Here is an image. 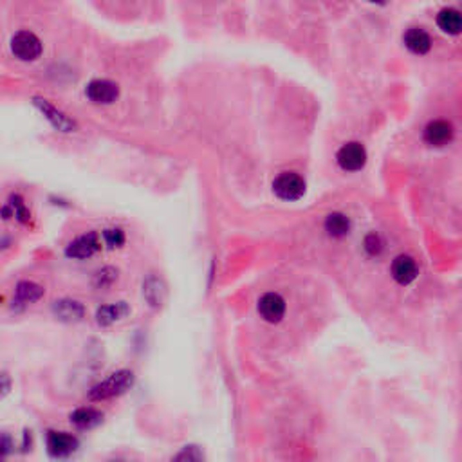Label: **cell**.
<instances>
[{"instance_id": "6da1fadb", "label": "cell", "mask_w": 462, "mask_h": 462, "mask_svg": "<svg viewBox=\"0 0 462 462\" xmlns=\"http://www.w3.org/2000/svg\"><path fill=\"white\" fill-rule=\"evenodd\" d=\"M134 385V372L132 370H118V372L111 374L107 379H103L102 383L94 385L89 392V399L93 401H105L118 397L130 390Z\"/></svg>"}, {"instance_id": "7a4b0ae2", "label": "cell", "mask_w": 462, "mask_h": 462, "mask_svg": "<svg viewBox=\"0 0 462 462\" xmlns=\"http://www.w3.org/2000/svg\"><path fill=\"white\" fill-rule=\"evenodd\" d=\"M455 138V127L449 120L445 118H437V120L428 121V125L422 130V139L428 147L440 148L446 147L454 141Z\"/></svg>"}, {"instance_id": "3957f363", "label": "cell", "mask_w": 462, "mask_h": 462, "mask_svg": "<svg viewBox=\"0 0 462 462\" xmlns=\"http://www.w3.org/2000/svg\"><path fill=\"white\" fill-rule=\"evenodd\" d=\"M45 445H47V452H49L51 457L69 459L78 452L80 440L72 433H67V431L49 430L47 437H45Z\"/></svg>"}, {"instance_id": "277c9868", "label": "cell", "mask_w": 462, "mask_h": 462, "mask_svg": "<svg viewBox=\"0 0 462 462\" xmlns=\"http://www.w3.org/2000/svg\"><path fill=\"white\" fill-rule=\"evenodd\" d=\"M273 191L282 200H298L305 193V181L298 173L284 172L273 181Z\"/></svg>"}, {"instance_id": "5b68a950", "label": "cell", "mask_w": 462, "mask_h": 462, "mask_svg": "<svg viewBox=\"0 0 462 462\" xmlns=\"http://www.w3.org/2000/svg\"><path fill=\"white\" fill-rule=\"evenodd\" d=\"M11 51L22 62H33L42 54L40 38L31 31H18L11 38Z\"/></svg>"}, {"instance_id": "8992f818", "label": "cell", "mask_w": 462, "mask_h": 462, "mask_svg": "<svg viewBox=\"0 0 462 462\" xmlns=\"http://www.w3.org/2000/svg\"><path fill=\"white\" fill-rule=\"evenodd\" d=\"M336 161H338L340 168L345 172H358L367 163V150L361 143H345L336 154Z\"/></svg>"}, {"instance_id": "52a82bcc", "label": "cell", "mask_w": 462, "mask_h": 462, "mask_svg": "<svg viewBox=\"0 0 462 462\" xmlns=\"http://www.w3.org/2000/svg\"><path fill=\"white\" fill-rule=\"evenodd\" d=\"M287 305L278 293H266L258 300V314L262 316L267 324H278L285 316Z\"/></svg>"}, {"instance_id": "ba28073f", "label": "cell", "mask_w": 462, "mask_h": 462, "mask_svg": "<svg viewBox=\"0 0 462 462\" xmlns=\"http://www.w3.org/2000/svg\"><path fill=\"white\" fill-rule=\"evenodd\" d=\"M85 94L93 103L109 105V103H114L118 99L120 87L111 80H93L85 87Z\"/></svg>"}, {"instance_id": "9c48e42d", "label": "cell", "mask_w": 462, "mask_h": 462, "mask_svg": "<svg viewBox=\"0 0 462 462\" xmlns=\"http://www.w3.org/2000/svg\"><path fill=\"white\" fill-rule=\"evenodd\" d=\"M99 249H102V246H99L98 235L94 231H90V233L78 237V239L72 240L71 244L67 246L65 257L83 260V258H89L98 253Z\"/></svg>"}, {"instance_id": "30bf717a", "label": "cell", "mask_w": 462, "mask_h": 462, "mask_svg": "<svg viewBox=\"0 0 462 462\" xmlns=\"http://www.w3.org/2000/svg\"><path fill=\"white\" fill-rule=\"evenodd\" d=\"M392 278L399 285H410L419 275V266L415 262V258L410 255H399L394 258V262L390 266Z\"/></svg>"}, {"instance_id": "8fae6325", "label": "cell", "mask_w": 462, "mask_h": 462, "mask_svg": "<svg viewBox=\"0 0 462 462\" xmlns=\"http://www.w3.org/2000/svg\"><path fill=\"white\" fill-rule=\"evenodd\" d=\"M403 42L410 53L419 54V56L430 53L431 49V36L422 27H410L408 31L404 33Z\"/></svg>"}, {"instance_id": "7c38bea8", "label": "cell", "mask_w": 462, "mask_h": 462, "mask_svg": "<svg viewBox=\"0 0 462 462\" xmlns=\"http://www.w3.org/2000/svg\"><path fill=\"white\" fill-rule=\"evenodd\" d=\"M53 312L58 320L72 324V321H80L85 316V307L76 300H58L53 303Z\"/></svg>"}, {"instance_id": "4fadbf2b", "label": "cell", "mask_w": 462, "mask_h": 462, "mask_svg": "<svg viewBox=\"0 0 462 462\" xmlns=\"http://www.w3.org/2000/svg\"><path fill=\"white\" fill-rule=\"evenodd\" d=\"M71 422L78 430H93L103 422V413L90 406H83L71 413Z\"/></svg>"}, {"instance_id": "5bb4252c", "label": "cell", "mask_w": 462, "mask_h": 462, "mask_svg": "<svg viewBox=\"0 0 462 462\" xmlns=\"http://www.w3.org/2000/svg\"><path fill=\"white\" fill-rule=\"evenodd\" d=\"M437 26L452 36L462 35V11L455 8L440 9L437 15Z\"/></svg>"}, {"instance_id": "9a60e30c", "label": "cell", "mask_w": 462, "mask_h": 462, "mask_svg": "<svg viewBox=\"0 0 462 462\" xmlns=\"http://www.w3.org/2000/svg\"><path fill=\"white\" fill-rule=\"evenodd\" d=\"M35 105L40 109L42 112H44V116H47V120H49L58 130H62V132H71V130L76 127L74 121L69 120V118H67L65 114H62L60 111H56V109H54L49 102H45V99H40V98H35Z\"/></svg>"}, {"instance_id": "2e32d148", "label": "cell", "mask_w": 462, "mask_h": 462, "mask_svg": "<svg viewBox=\"0 0 462 462\" xmlns=\"http://www.w3.org/2000/svg\"><path fill=\"white\" fill-rule=\"evenodd\" d=\"M129 307L127 303L120 302V303H112V305H103L99 307L98 312H96V320L102 327H109V325L116 324L118 320L125 318V316L129 314Z\"/></svg>"}, {"instance_id": "e0dca14e", "label": "cell", "mask_w": 462, "mask_h": 462, "mask_svg": "<svg viewBox=\"0 0 462 462\" xmlns=\"http://www.w3.org/2000/svg\"><path fill=\"white\" fill-rule=\"evenodd\" d=\"M143 293H145V298H147V302L152 307H161L166 298L165 282L157 278V276H150V278H147L145 285H143Z\"/></svg>"}, {"instance_id": "ac0fdd59", "label": "cell", "mask_w": 462, "mask_h": 462, "mask_svg": "<svg viewBox=\"0 0 462 462\" xmlns=\"http://www.w3.org/2000/svg\"><path fill=\"white\" fill-rule=\"evenodd\" d=\"M42 296H44V287L35 284V282L24 280L15 289V300H17V303H24V305L38 302Z\"/></svg>"}, {"instance_id": "d6986e66", "label": "cell", "mask_w": 462, "mask_h": 462, "mask_svg": "<svg viewBox=\"0 0 462 462\" xmlns=\"http://www.w3.org/2000/svg\"><path fill=\"white\" fill-rule=\"evenodd\" d=\"M325 231L330 237H345L351 231V221L343 214H330L325 218Z\"/></svg>"}, {"instance_id": "ffe728a7", "label": "cell", "mask_w": 462, "mask_h": 462, "mask_svg": "<svg viewBox=\"0 0 462 462\" xmlns=\"http://www.w3.org/2000/svg\"><path fill=\"white\" fill-rule=\"evenodd\" d=\"M172 462H205V455H202L199 446L188 445L179 449Z\"/></svg>"}, {"instance_id": "44dd1931", "label": "cell", "mask_w": 462, "mask_h": 462, "mask_svg": "<svg viewBox=\"0 0 462 462\" xmlns=\"http://www.w3.org/2000/svg\"><path fill=\"white\" fill-rule=\"evenodd\" d=\"M103 240L109 248H120L125 244V233L120 228H111V230L103 231Z\"/></svg>"}, {"instance_id": "7402d4cb", "label": "cell", "mask_w": 462, "mask_h": 462, "mask_svg": "<svg viewBox=\"0 0 462 462\" xmlns=\"http://www.w3.org/2000/svg\"><path fill=\"white\" fill-rule=\"evenodd\" d=\"M116 278H118V271H116V269H112V267H103L102 271H98L96 276H94V285H96V287H109Z\"/></svg>"}, {"instance_id": "603a6c76", "label": "cell", "mask_w": 462, "mask_h": 462, "mask_svg": "<svg viewBox=\"0 0 462 462\" xmlns=\"http://www.w3.org/2000/svg\"><path fill=\"white\" fill-rule=\"evenodd\" d=\"M365 249H367V253L372 255V257H378V255L383 251V240L372 233V235H369L365 239Z\"/></svg>"}, {"instance_id": "cb8c5ba5", "label": "cell", "mask_w": 462, "mask_h": 462, "mask_svg": "<svg viewBox=\"0 0 462 462\" xmlns=\"http://www.w3.org/2000/svg\"><path fill=\"white\" fill-rule=\"evenodd\" d=\"M11 448H13V445H11V439H9L8 433H4V436H2V455L6 457V455L11 452Z\"/></svg>"}, {"instance_id": "d4e9b609", "label": "cell", "mask_w": 462, "mask_h": 462, "mask_svg": "<svg viewBox=\"0 0 462 462\" xmlns=\"http://www.w3.org/2000/svg\"><path fill=\"white\" fill-rule=\"evenodd\" d=\"M9 392V379L8 374H2V396H6Z\"/></svg>"}, {"instance_id": "484cf974", "label": "cell", "mask_w": 462, "mask_h": 462, "mask_svg": "<svg viewBox=\"0 0 462 462\" xmlns=\"http://www.w3.org/2000/svg\"><path fill=\"white\" fill-rule=\"evenodd\" d=\"M114 462H120V461H114Z\"/></svg>"}]
</instances>
